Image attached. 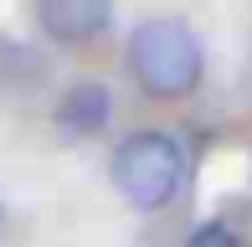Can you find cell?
Listing matches in <instances>:
<instances>
[{
  "instance_id": "8992f818",
  "label": "cell",
  "mask_w": 252,
  "mask_h": 247,
  "mask_svg": "<svg viewBox=\"0 0 252 247\" xmlns=\"http://www.w3.org/2000/svg\"><path fill=\"white\" fill-rule=\"evenodd\" d=\"M0 237H5V206H0Z\"/></svg>"
},
{
  "instance_id": "6da1fadb",
  "label": "cell",
  "mask_w": 252,
  "mask_h": 247,
  "mask_svg": "<svg viewBox=\"0 0 252 247\" xmlns=\"http://www.w3.org/2000/svg\"><path fill=\"white\" fill-rule=\"evenodd\" d=\"M201 41L186 21L155 16L129 36V72L150 98H186L201 83Z\"/></svg>"
},
{
  "instance_id": "277c9868",
  "label": "cell",
  "mask_w": 252,
  "mask_h": 247,
  "mask_svg": "<svg viewBox=\"0 0 252 247\" xmlns=\"http://www.w3.org/2000/svg\"><path fill=\"white\" fill-rule=\"evenodd\" d=\"M108 108H113L108 88L93 83V77H77L62 93V103H57V124L72 139H93V134H103V124H108Z\"/></svg>"
},
{
  "instance_id": "3957f363",
  "label": "cell",
  "mask_w": 252,
  "mask_h": 247,
  "mask_svg": "<svg viewBox=\"0 0 252 247\" xmlns=\"http://www.w3.org/2000/svg\"><path fill=\"white\" fill-rule=\"evenodd\" d=\"M108 16H113V0H41V31L67 47L98 36Z\"/></svg>"
},
{
  "instance_id": "7a4b0ae2",
  "label": "cell",
  "mask_w": 252,
  "mask_h": 247,
  "mask_svg": "<svg viewBox=\"0 0 252 247\" xmlns=\"http://www.w3.org/2000/svg\"><path fill=\"white\" fill-rule=\"evenodd\" d=\"M180 175H186V154L170 134H129L113 154V185L124 190V201L139 211H159L170 206V196L180 190Z\"/></svg>"
},
{
  "instance_id": "5b68a950",
  "label": "cell",
  "mask_w": 252,
  "mask_h": 247,
  "mask_svg": "<svg viewBox=\"0 0 252 247\" xmlns=\"http://www.w3.org/2000/svg\"><path fill=\"white\" fill-rule=\"evenodd\" d=\"M190 247H237V237L221 227V221H211V227H201L196 237H190Z\"/></svg>"
}]
</instances>
